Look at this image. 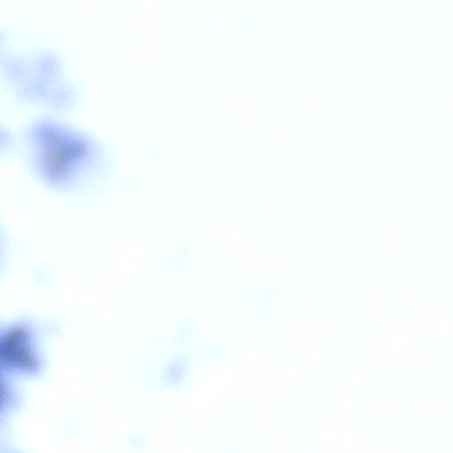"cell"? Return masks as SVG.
Instances as JSON below:
<instances>
[{
	"label": "cell",
	"instance_id": "cell-1",
	"mask_svg": "<svg viewBox=\"0 0 453 453\" xmlns=\"http://www.w3.org/2000/svg\"><path fill=\"white\" fill-rule=\"evenodd\" d=\"M30 145L37 172L51 185H70L93 162L91 142L63 126L37 124L30 134Z\"/></svg>",
	"mask_w": 453,
	"mask_h": 453
},
{
	"label": "cell",
	"instance_id": "cell-2",
	"mask_svg": "<svg viewBox=\"0 0 453 453\" xmlns=\"http://www.w3.org/2000/svg\"><path fill=\"white\" fill-rule=\"evenodd\" d=\"M35 333L26 323H16L6 329L1 336L2 359L8 366L32 369L37 366V350Z\"/></svg>",
	"mask_w": 453,
	"mask_h": 453
}]
</instances>
